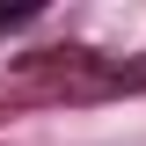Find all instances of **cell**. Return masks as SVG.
<instances>
[{
	"instance_id": "cell-1",
	"label": "cell",
	"mask_w": 146,
	"mask_h": 146,
	"mask_svg": "<svg viewBox=\"0 0 146 146\" xmlns=\"http://www.w3.org/2000/svg\"><path fill=\"white\" fill-rule=\"evenodd\" d=\"M36 7H0V29H15V22H29Z\"/></svg>"
}]
</instances>
